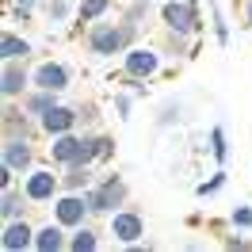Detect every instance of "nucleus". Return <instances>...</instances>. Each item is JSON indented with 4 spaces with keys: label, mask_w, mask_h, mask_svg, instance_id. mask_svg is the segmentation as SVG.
I'll list each match as a JSON object with an SVG mask.
<instances>
[{
    "label": "nucleus",
    "mask_w": 252,
    "mask_h": 252,
    "mask_svg": "<svg viewBox=\"0 0 252 252\" xmlns=\"http://www.w3.org/2000/svg\"><path fill=\"white\" fill-rule=\"evenodd\" d=\"M42 12H46V19L58 27V23H65V19L77 16V4H73V0H46V4H42Z\"/></svg>",
    "instance_id": "nucleus-22"
},
{
    "label": "nucleus",
    "mask_w": 252,
    "mask_h": 252,
    "mask_svg": "<svg viewBox=\"0 0 252 252\" xmlns=\"http://www.w3.org/2000/svg\"><path fill=\"white\" fill-rule=\"evenodd\" d=\"M12 176H16V172H12V168H8L4 160H0V188H4V191L12 188Z\"/></svg>",
    "instance_id": "nucleus-31"
},
{
    "label": "nucleus",
    "mask_w": 252,
    "mask_h": 252,
    "mask_svg": "<svg viewBox=\"0 0 252 252\" xmlns=\"http://www.w3.org/2000/svg\"><path fill=\"white\" fill-rule=\"evenodd\" d=\"M130 107H134V103H130V95H115V115H119V119H130Z\"/></svg>",
    "instance_id": "nucleus-29"
},
{
    "label": "nucleus",
    "mask_w": 252,
    "mask_h": 252,
    "mask_svg": "<svg viewBox=\"0 0 252 252\" xmlns=\"http://www.w3.org/2000/svg\"><path fill=\"white\" fill-rule=\"evenodd\" d=\"M58 95H62V92H50V88H31V92L23 95V107L31 111L34 119H42L50 107H58Z\"/></svg>",
    "instance_id": "nucleus-18"
},
{
    "label": "nucleus",
    "mask_w": 252,
    "mask_h": 252,
    "mask_svg": "<svg viewBox=\"0 0 252 252\" xmlns=\"http://www.w3.org/2000/svg\"><path fill=\"white\" fill-rule=\"evenodd\" d=\"M111 233L119 245H138L145 233V218L138 206H119L115 214H111Z\"/></svg>",
    "instance_id": "nucleus-6"
},
{
    "label": "nucleus",
    "mask_w": 252,
    "mask_h": 252,
    "mask_svg": "<svg viewBox=\"0 0 252 252\" xmlns=\"http://www.w3.org/2000/svg\"><path fill=\"white\" fill-rule=\"evenodd\" d=\"M157 4H164V0H157Z\"/></svg>",
    "instance_id": "nucleus-36"
},
{
    "label": "nucleus",
    "mask_w": 252,
    "mask_h": 252,
    "mask_svg": "<svg viewBox=\"0 0 252 252\" xmlns=\"http://www.w3.org/2000/svg\"><path fill=\"white\" fill-rule=\"evenodd\" d=\"M69 80H73V73H69V65H65V62H38L31 69V88L65 92V88H69Z\"/></svg>",
    "instance_id": "nucleus-8"
},
{
    "label": "nucleus",
    "mask_w": 252,
    "mask_h": 252,
    "mask_svg": "<svg viewBox=\"0 0 252 252\" xmlns=\"http://www.w3.org/2000/svg\"><path fill=\"white\" fill-rule=\"evenodd\" d=\"M31 92V73L23 69V62H4L0 69V95L4 99H23Z\"/></svg>",
    "instance_id": "nucleus-11"
},
{
    "label": "nucleus",
    "mask_w": 252,
    "mask_h": 252,
    "mask_svg": "<svg viewBox=\"0 0 252 252\" xmlns=\"http://www.w3.org/2000/svg\"><path fill=\"white\" fill-rule=\"evenodd\" d=\"M80 119H84V123H95V107H92V103H84V107H80Z\"/></svg>",
    "instance_id": "nucleus-32"
},
{
    "label": "nucleus",
    "mask_w": 252,
    "mask_h": 252,
    "mask_svg": "<svg viewBox=\"0 0 252 252\" xmlns=\"http://www.w3.org/2000/svg\"><path fill=\"white\" fill-rule=\"evenodd\" d=\"M157 69H160V54L153 46H130L123 54V77L149 80V77H157Z\"/></svg>",
    "instance_id": "nucleus-7"
},
{
    "label": "nucleus",
    "mask_w": 252,
    "mask_h": 252,
    "mask_svg": "<svg viewBox=\"0 0 252 252\" xmlns=\"http://www.w3.org/2000/svg\"><path fill=\"white\" fill-rule=\"evenodd\" d=\"M50 206H54V218L62 221L65 229L84 225V221H88V214H92V210H88V195H84V191H62V195H58Z\"/></svg>",
    "instance_id": "nucleus-5"
},
{
    "label": "nucleus",
    "mask_w": 252,
    "mask_h": 252,
    "mask_svg": "<svg viewBox=\"0 0 252 252\" xmlns=\"http://www.w3.org/2000/svg\"><path fill=\"white\" fill-rule=\"evenodd\" d=\"M225 249H237V252H252V241H249V237H225Z\"/></svg>",
    "instance_id": "nucleus-30"
},
{
    "label": "nucleus",
    "mask_w": 252,
    "mask_h": 252,
    "mask_svg": "<svg viewBox=\"0 0 252 252\" xmlns=\"http://www.w3.org/2000/svg\"><path fill=\"white\" fill-rule=\"evenodd\" d=\"M221 188H225V172H214L210 180H203V184L195 188V195H199V199H206V195H214V191H221Z\"/></svg>",
    "instance_id": "nucleus-25"
},
{
    "label": "nucleus",
    "mask_w": 252,
    "mask_h": 252,
    "mask_svg": "<svg viewBox=\"0 0 252 252\" xmlns=\"http://www.w3.org/2000/svg\"><path fill=\"white\" fill-rule=\"evenodd\" d=\"M31 50L34 46L23 34H12V31L0 34V58H4V62H23V58H31Z\"/></svg>",
    "instance_id": "nucleus-17"
},
{
    "label": "nucleus",
    "mask_w": 252,
    "mask_h": 252,
    "mask_svg": "<svg viewBox=\"0 0 252 252\" xmlns=\"http://www.w3.org/2000/svg\"><path fill=\"white\" fill-rule=\"evenodd\" d=\"M210 153H214L218 164H225V157H229V145H225V130L221 126H210Z\"/></svg>",
    "instance_id": "nucleus-23"
},
{
    "label": "nucleus",
    "mask_w": 252,
    "mask_h": 252,
    "mask_svg": "<svg viewBox=\"0 0 252 252\" xmlns=\"http://www.w3.org/2000/svg\"><path fill=\"white\" fill-rule=\"evenodd\" d=\"M111 12V0H80L77 4V23H95V19H103Z\"/></svg>",
    "instance_id": "nucleus-21"
},
{
    "label": "nucleus",
    "mask_w": 252,
    "mask_h": 252,
    "mask_svg": "<svg viewBox=\"0 0 252 252\" xmlns=\"http://www.w3.org/2000/svg\"><path fill=\"white\" fill-rule=\"evenodd\" d=\"M8 19H16V23H34V8H23V4H8Z\"/></svg>",
    "instance_id": "nucleus-28"
},
{
    "label": "nucleus",
    "mask_w": 252,
    "mask_h": 252,
    "mask_svg": "<svg viewBox=\"0 0 252 252\" xmlns=\"http://www.w3.org/2000/svg\"><path fill=\"white\" fill-rule=\"evenodd\" d=\"M138 31L130 19H95L88 23V34H84V46L92 50L95 58H119L138 42Z\"/></svg>",
    "instance_id": "nucleus-1"
},
{
    "label": "nucleus",
    "mask_w": 252,
    "mask_h": 252,
    "mask_svg": "<svg viewBox=\"0 0 252 252\" xmlns=\"http://www.w3.org/2000/svg\"><path fill=\"white\" fill-rule=\"evenodd\" d=\"M84 195H88V210H92V214H107L111 218L119 206H126V195H130V191H126V180L119 172H107L99 184H92V188L84 191Z\"/></svg>",
    "instance_id": "nucleus-2"
},
{
    "label": "nucleus",
    "mask_w": 252,
    "mask_h": 252,
    "mask_svg": "<svg viewBox=\"0 0 252 252\" xmlns=\"http://www.w3.org/2000/svg\"><path fill=\"white\" fill-rule=\"evenodd\" d=\"M92 188V164H69L62 176V191H88Z\"/></svg>",
    "instance_id": "nucleus-19"
},
{
    "label": "nucleus",
    "mask_w": 252,
    "mask_h": 252,
    "mask_svg": "<svg viewBox=\"0 0 252 252\" xmlns=\"http://www.w3.org/2000/svg\"><path fill=\"white\" fill-rule=\"evenodd\" d=\"M80 123V107H65V103H58V107H50L42 119H38V130L46 134V138H58V134H69V130H77Z\"/></svg>",
    "instance_id": "nucleus-10"
},
{
    "label": "nucleus",
    "mask_w": 252,
    "mask_h": 252,
    "mask_svg": "<svg viewBox=\"0 0 252 252\" xmlns=\"http://www.w3.org/2000/svg\"><path fill=\"white\" fill-rule=\"evenodd\" d=\"M229 221H233V229H252V206H233Z\"/></svg>",
    "instance_id": "nucleus-26"
},
{
    "label": "nucleus",
    "mask_w": 252,
    "mask_h": 252,
    "mask_svg": "<svg viewBox=\"0 0 252 252\" xmlns=\"http://www.w3.org/2000/svg\"><path fill=\"white\" fill-rule=\"evenodd\" d=\"M62 249H69V229L58 218L34 229V252H62Z\"/></svg>",
    "instance_id": "nucleus-15"
},
{
    "label": "nucleus",
    "mask_w": 252,
    "mask_h": 252,
    "mask_svg": "<svg viewBox=\"0 0 252 252\" xmlns=\"http://www.w3.org/2000/svg\"><path fill=\"white\" fill-rule=\"evenodd\" d=\"M245 19H252V0H245Z\"/></svg>",
    "instance_id": "nucleus-34"
},
{
    "label": "nucleus",
    "mask_w": 252,
    "mask_h": 252,
    "mask_svg": "<svg viewBox=\"0 0 252 252\" xmlns=\"http://www.w3.org/2000/svg\"><path fill=\"white\" fill-rule=\"evenodd\" d=\"M210 19H214V34H218V42L225 46V42H229V27H225V19H221L218 4H210Z\"/></svg>",
    "instance_id": "nucleus-27"
},
{
    "label": "nucleus",
    "mask_w": 252,
    "mask_h": 252,
    "mask_svg": "<svg viewBox=\"0 0 252 252\" xmlns=\"http://www.w3.org/2000/svg\"><path fill=\"white\" fill-rule=\"evenodd\" d=\"M160 23L176 34H195L203 31V16H199V4H191V0H164L160 4Z\"/></svg>",
    "instance_id": "nucleus-3"
},
{
    "label": "nucleus",
    "mask_w": 252,
    "mask_h": 252,
    "mask_svg": "<svg viewBox=\"0 0 252 252\" xmlns=\"http://www.w3.org/2000/svg\"><path fill=\"white\" fill-rule=\"evenodd\" d=\"M149 4H153V0H130V8L123 12V19H130L134 27H145V16H149Z\"/></svg>",
    "instance_id": "nucleus-24"
},
{
    "label": "nucleus",
    "mask_w": 252,
    "mask_h": 252,
    "mask_svg": "<svg viewBox=\"0 0 252 252\" xmlns=\"http://www.w3.org/2000/svg\"><path fill=\"white\" fill-rule=\"evenodd\" d=\"M99 249V233L84 221L77 229H69V252H95Z\"/></svg>",
    "instance_id": "nucleus-20"
},
{
    "label": "nucleus",
    "mask_w": 252,
    "mask_h": 252,
    "mask_svg": "<svg viewBox=\"0 0 252 252\" xmlns=\"http://www.w3.org/2000/svg\"><path fill=\"white\" fill-rule=\"evenodd\" d=\"M19 188L27 191L31 206H50L58 195H62V176L50 172V168H27L23 180H19Z\"/></svg>",
    "instance_id": "nucleus-4"
},
{
    "label": "nucleus",
    "mask_w": 252,
    "mask_h": 252,
    "mask_svg": "<svg viewBox=\"0 0 252 252\" xmlns=\"http://www.w3.org/2000/svg\"><path fill=\"white\" fill-rule=\"evenodd\" d=\"M80 142H84V134L77 130H69V134H58L54 142H50V164H58V168H69V164H77L80 160Z\"/></svg>",
    "instance_id": "nucleus-13"
},
{
    "label": "nucleus",
    "mask_w": 252,
    "mask_h": 252,
    "mask_svg": "<svg viewBox=\"0 0 252 252\" xmlns=\"http://www.w3.org/2000/svg\"><path fill=\"white\" fill-rule=\"evenodd\" d=\"M0 249H4V252H27V249H34V225L27 218L4 221V229H0Z\"/></svg>",
    "instance_id": "nucleus-9"
},
{
    "label": "nucleus",
    "mask_w": 252,
    "mask_h": 252,
    "mask_svg": "<svg viewBox=\"0 0 252 252\" xmlns=\"http://www.w3.org/2000/svg\"><path fill=\"white\" fill-rule=\"evenodd\" d=\"M249 31H252V19H249Z\"/></svg>",
    "instance_id": "nucleus-35"
},
{
    "label": "nucleus",
    "mask_w": 252,
    "mask_h": 252,
    "mask_svg": "<svg viewBox=\"0 0 252 252\" xmlns=\"http://www.w3.org/2000/svg\"><path fill=\"white\" fill-rule=\"evenodd\" d=\"M4 4H23V8H34L38 0H4Z\"/></svg>",
    "instance_id": "nucleus-33"
},
{
    "label": "nucleus",
    "mask_w": 252,
    "mask_h": 252,
    "mask_svg": "<svg viewBox=\"0 0 252 252\" xmlns=\"http://www.w3.org/2000/svg\"><path fill=\"white\" fill-rule=\"evenodd\" d=\"M0 160H4L12 172H27V168H34V145H31V138H4Z\"/></svg>",
    "instance_id": "nucleus-12"
},
{
    "label": "nucleus",
    "mask_w": 252,
    "mask_h": 252,
    "mask_svg": "<svg viewBox=\"0 0 252 252\" xmlns=\"http://www.w3.org/2000/svg\"><path fill=\"white\" fill-rule=\"evenodd\" d=\"M31 111L27 107H16L12 99L4 103V111H0V123H4V138H31L34 126H31Z\"/></svg>",
    "instance_id": "nucleus-14"
},
{
    "label": "nucleus",
    "mask_w": 252,
    "mask_h": 252,
    "mask_svg": "<svg viewBox=\"0 0 252 252\" xmlns=\"http://www.w3.org/2000/svg\"><path fill=\"white\" fill-rule=\"evenodd\" d=\"M27 206H31L27 191H23V188H8L4 195H0V218H4V221L23 218V214H27Z\"/></svg>",
    "instance_id": "nucleus-16"
}]
</instances>
